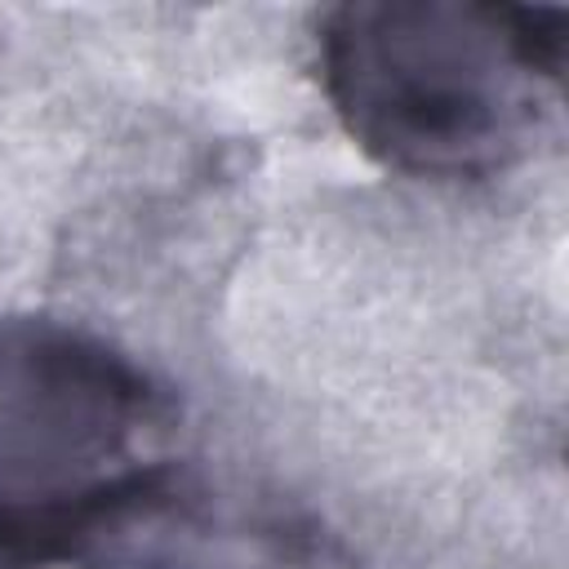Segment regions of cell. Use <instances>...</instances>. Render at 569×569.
I'll return each mask as SVG.
<instances>
[{"instance_id": "6da1fadb", "label": "cell", "mask_w": 569, "mask_h": 569, "mask_svg": "<svg viewBox=\"0 0 569 569\" xmlns=\"http://www.w3.org/2000/svg\"><path fill=\"white\" fill-rule=\"evenodd\" d=\"M569 9L351 0L320 13L316 62L347 138L405 178L516 164L565 80Z\"/></svg>"}, {"instance_id": "7a4b0ae2", "label": "cell", "mask_w": 569, "mask_h": 569, "mask_svg": "<svg viewBox=\"0 0 569 569\" xmlns=\"http://www.w3.org/2000/svg\"><path fill=\"white\" fill-rule=\"evenodd\" d=\"M156 382L102 338L0 320V569L89 560L169 507Z\"/></svg>"}]
</instances>
